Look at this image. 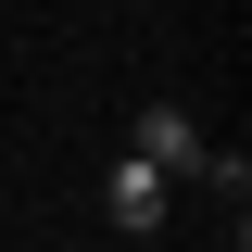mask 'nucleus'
<instances>
[{
    "label": "nucleus",
    "mask_w": 252,
    "mask_h": 252,
    "mask_svg": "<svg viewBox=\"0 0 252 252\" xmlns=\"http://www.w3.org/2000/svg\"><path fill=\"white\" fill-rule=\"evenodd\" d=\"M126 152H139V164H164V177H215L227 202H240V152H215V139H202L177 101H152V114L126 126Z\"/></svg>",
    "instance_id": "f257e3e1"
},
{
    "label": "nucleus",
    "mask_w": 252,
    "mask_h": 252,
    "mask_svg": "<svg viewBox=\"0 0 252 252\" xmlns=\"http://www.w3.org/2000/svg\"><path fill=\"white\" fill-rule=\"evenodd\" d=\"M101 202H114V227H126V240H152V227H164V202H177V177H164V164H139V152H114V189H101Z\"/></svg>",
    "instance_id": "f03ea898"
}]
</instances>
